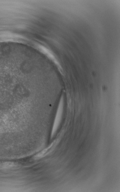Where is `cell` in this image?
<instances>
[{
    "instance_id": "cell-1",
    "label": "cell",
    "mask_w": 120,
    "mask_h": 192,
    "mask_svg": "<svg viewBox=\"0 0 120 192\" xmlns=\"http://www.w3.org/2000/svg\"><path fill=\"white\" fill-rule=\"evenodd\" d=\"M55 143H52L50 147L47 148L45 149L44 150H43L41 152L39 153L38 154H37L36 155H35L34 157V158L35 159H38L44 157L45 156H46L47 154H48L51 151L53 150L54 147H55Z\"/></svg>"
},
{
    "instance_id": "cell-2",
    "label": "cell",
    "mask_w": 120,
    "mask_h": 192,
    "mask_svg": "<svg viewBox=\"0 0 120 192\" xmlns=\"http://www.w3.org/2000/svg\"><path fill=\"white\" fill-rule=\"evenodd\" d=\"M16 164L14 162H4L0 163V169H11L16 166Z\"/></svg>"
}]
</instances>
